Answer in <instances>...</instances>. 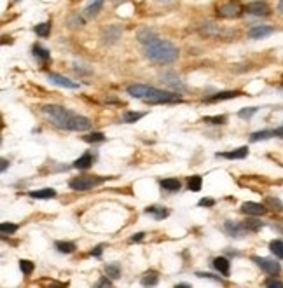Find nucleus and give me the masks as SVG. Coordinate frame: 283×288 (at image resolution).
<instances>
[{
    "label": "nucleus",
    "instance_id": "35",
    "mask_svg": "<svg viewBox=\"0 0 283 288\" xmlns=\"http://www.w3.org/2000/svg\"><path fill=\"white\" fill-rule=\"evenodd\" d=\"M49 30H51V24L49 23H42V24H37L35 26V33L41 37H47L49 35Z\"/></svg>",
    "mask_w": 283,
    "mask_h": 288
},
{
    "label": "nucleus",
    "instance_id": "42",
    "mask_svg": "<svg viewBox=\"0 0 283 288\" xmlns=\"http://www.w3.org/2000/svg\"><path fill=\"white\" fill-rule=\"evenodd\" d=\"M110 285H112L110 280H107V278H103V280H100L98 283H96V287H110Z\"/></svg>",
    "mask_w": 283,
    "mask_h": 288
},
{
    "label": "nucleus",
    "instance_id": "41",
    "mask_svg": "<svg viewBox=\"0 0 283 288\" xmlns=\"http://www.w3.org/2000/svg\"><path fill=\"white\" fill-rule=\"evenodd\" d=\"M196 276H197V278H208V280H217V281H220L217 276H214V274H210V272H197Z\"/></svg>",
    "mask_w": 283,
    "mask_h": 288
},
{
    "label": "nucleus",
    "instance_id": "16",
    "mask_svg": "<svg viewBox=\"0 0 283 288\" xmlns=\"http://www.w3.org/2000/svg\"><path fill=\"white\" fill-rule=\"evenodd\" d=\"M136 39H138L140 44L147 45V44H151V42L156 41L157 35H156V32H154V30L144 28V30H140V32H138V35H136Z\"/></svg>",
    "mask_w": 283,
    "mask_h": 288
},
{
    "label": "nucleus",
    "instance_id": "27",
    "mask_svg": "<svg viewBox=\"0 0 283 288\" xmlns=\"http://www.w3.org/2000/svg\"><path fill=\"white\" fill-rule=\"evenodd\" d=\"M33 56L39 58V60H42V61H47V60H49V51L35 44V45H33Z\"/></svg>",
    "mask_w": 283,
    "mask_h": 288
},
{
    "label": "nucleus",
    "instance_id": "37",
    "mask_svg": "<svg viewBox=\"0 0 283 288\" xmlns=\"http://www.w3.org/2000/svg\"><path fill=\"white\" fill-rule=\"evenodd\" d=\"M203 122H208V124H224V122H226V115H214V117H203Z\"/></svg>",
    "mask_w": 283,
    "mask_h": 288
},
{
    "label": "nucleus",
    "instance_id": "24",
    "mask_svg": "<svg viewBox=\"0 0 283 288\" xmlns=\"http://www.w3.org/2000/svg\"><path fill=\"white\" fill-rule=\"evenodd\" d=\"M102 7H103V0H94L93 4H89L86 7V14L87 16H96L102 11Z\"/></svg>",
    "mask_w": 283,
    "mask_h": 288
},
{
    "label": "nucleus",
    "instance_id": "8",
    "mask_svg": "<svg viewBox=\"0 0 283 288\" xmlns=\"http://www.w3.org/2000/svg\"><path fill=\"white\" fill-rule=\"evenodd\" d=\"M266 204H261V203H252V201H246V203H243L241 206V211L243 213H246V215H252V217H261L266 213Z\"/></svg>",
    "mask_w": 283,
    "mask_h": 288
},
{
    "label": "nucleus",
    "instance_id": "25",
    "mask_svg": "<svg viewBox=\"0 0 283 288\" xmlns=\"http://www.w3.org/2000/svg\"><path fill=\"white\" fill-rule=\"evenodd\" d=\"M105 271H107V276H110L112 280H117V278L121 276V266L115 264V262H112V264H107Z\"/></svg>",
    "mask_w": 283,
    "mask_h": 288
},
{
    "label": "nucleus",
    "instance_id": "22",
    "mask_svg": "<svg viewBox=\"0 0 283 288\" xmlns=\"http://www.w3.org/2000/svg\"><path fill=\"white\" fill-rule=\"evenodd\" d=\"M54 246H56L58 252H62V253L75 252V243H72V241H56Z\"/></svg>",
    "mask_w": 283,
    "mask_h": 288
},
{
    "label": "nucleus",
    "instance_id": "40",
    "mask_svg": "<svg viewBox=\"0 0 283 288\" xmlns=\"http://www.w3.org/2000/svg\"><path fill=\"white\" fill-rule=\"evenodd\" d=\"M264 285H266V287H273V288H283V281L275 280V278H269V280H266V281H264Z\"/></svg>",
    "mask_w": 283,
    "mask_h": 288
},
{
    "label": "nucleus",
    "instance_id": "20",
    "mask_svg": "<svg viewBox=\"0 0 283 288\" xmlns=\"http://www.w3.org/2000/svg\"><path fill=\"white\" fill-rule=\"evenodd\" d=\"M161 187L168 192H176V191H180L182 183L176 178H166V180H161Z\"/></svg>",
    "mask_w": 283,
    "mask_h": 288
},
{
    "label": "nucleus",
    "instance_id": "26",
    "mask_svg": "<svg viewBox=\"0 0 283 288\" xmlns=\"http://www.w3.org/2000/svg\"><path fill=\"white\" fill-rule=\"evenodd\" d=\"M275 134H273V130H264V131H257L250 136L252 142H259V140H267V138H273Z\"/></svg>",
    "mask_w": 283,
    "mask_h": 288
},
{
    "label": "nucleus",
    "instance_id": "32",
    "mask_svg": "<svg viewBox=\"0 0 283 288\" xmlns=\"http://www.w3.org/2000/svg\"><path fill=\"white\" fill-rule=\"evenodd\" d=\"M245 227L248 232H257L259 229L262 227V222H261V220H246Z\"/></svg>",
    "mask_w": 283,
    "mask_h": 288
},
{
    "label": "nucleus",
    "instance_id": "23",
    "mask_svg": "<svg viewBox=\"0 0 283 288\" xmlns=\"http://www.w3.org/2000/svg\"><path fill=\"white\" fill-rule=\"evenodd\" d=\"M269 250L271 253L275 257H278V259H283V241L282 240H273L269 243Z\"/></svg>",
    "mask_w": 283,
    "mask_h": 288
},
{
    "label": "nucleus",
    "instance_id": "5",
    "mask_svg": "<svg viewBox=\"0 0 283 288\" xmlns=\"http://www.w3.org/2000/svg\"><path fill=\"white\" fill-rule=\"evenodd\" d=\"M252 260H254L255 264L262 269L264 272H267L269 276H276V274H280V271H282V266H280L278 262H275V260H271V259H264V257H252Z\"/></svg>",
    "mask_w": 283,
    "mask_h": 288
},
{
    "label": "nucleus",
    "instance_id": "34",
    "mask_svg": "<svg viewBox=\"0 0 283 288\" xmlns=\"http://www.w3.org/2000/svg\"><path fill=\"white\" fill-rule=\"evenodd\" d=\"M68 24L72 28H81L82 24H84V20H82L79 14H72V16L68 18Z\"/></svg>",
    "mask_w": 283,
    "mask_h": 288
},
{
    "label": "nucleus",
    "instance_id": "44",
    "mask_svg": "<svg viewBox=\"0 0 283 288\" xmlns=\"http://www.w3.org/2000/svg\"><path fill=\"white\" fill-rule=\"evenodd\" d=\"M273 134H275V136H280V138H283V128H276V130H273Z\"/></svg>",
    "mask_w": 283,
    "mask_h": 288
},
{
    "label": "nucleus",
    "instance_id": "31",
    "mask_svg": "<svg viewBox=\"0 0 283 288\" xmlns=\"http://www.w3.org/2000/svg\"><path fill=\"white\" fill-rule=\"evenodd\" d=\"M82 138L87 143H98V142H103L105 136H103V133H89V134H86V136H82Z\"/></svg>",
    "mask_w": 283,
    "mask_h": 288
},
{
    "label": "nucleus",
    "instance_id": "47",
    "mask_svg": "<svg viewBox=\"0 0 283 288\" xmlns=\"http://www.w3.org/2000/svg\"><path fill=\"white\" fill-rule=\"evenodd\" d=\"M278 11L283 14V0H280V2H278Z\"/></svg>",
    "mask_w": 283,
    "mask_h": 288
},
{
    "label": "nucleus",
    "instance_id": "17",
    "mask_svg": "<svg viewBox=\"0 0 283 288\" xmlns=\"http://www.w3.org/2000/svg\"><path fill=\"white\" fill-rule=\"evenodd\" d=\"M93 164V155L89 154V152H86V154H82L81 157L77 159V161L74 162V166L77 168V170H87V168Z\"/></svg>",
    "mask_w": 283,
    "mask_h": 288
},
{
    "label": "nucleus",
    "instance_id": "15",
    "mask_svg": "<svg viewBox=\"0 0 283 288\" xmlns=\"http://www.w3.org/2000/svg\"><path fill=\"white\" fill-rule=\"evenodd\" d=\"M246 155H248V147H239V149L231 150V152L217 154V157H224V159H245Z\"/></svg>",
    "mask_w": 283,
    "mask_h": 288
},
{
    "label": "nucleus",
    "instance_id": "12",
    "mask_svg": "<svg viewBox=\"0 0 283 288\" xmlns=\"http://www.w3.org/2000/svg\"><path fill=\"white\" fill-rule=\"evenodd\" d=\"M273 32H275V28L266 26V24H259V26H254V28L248 32V37H250V39H264V37L271 35Z\"/></svg>",
    "mask_w": 283,
    "mask_h": 288
},
{
    "label": "nucleus",
    "instance_id": "48",
    "mask_svg": "<svg viewBox=\"0 0 283 288\" xmlns=\"http://www.w3.org/2000/svg\"><path fill=\"white\" fill-rule=\"evenodd\" d=\"M157 2H170V0H157Z\"/></svg>",
    "mask_w": 283,
    "mask_h": 288
},
{
    "label": "nucleus",
    "instance_id": "4",
    "mask_svg": "<svg viewBox=\"0 0 283 288\" xmlns=\"http://www.w3.org/2000/svg\"><path fill=\"white\" fill-rule=\"evenodd\" d=\"M105 180H109L107 177H77V178H74L70 182V187L77 192H84L96 187L98 183L105 182Z\"/></svg>",
    "mask_w": 283,
    "mask_h": 288
},
{
    "label": "nucleus",
    "instance_id": "3",
    "mask_svg": "<svg viewBox=\"0 0 283 288\" xmlns=\"http://www.w3.org/2000/svg\"><path fill=\"white\" fill-rule=\"evenodd\" d=\"M241 14L243 7L236 0H227V2H224L217 7V16L224 18V20H234V18H239Z\"/></svg>",
    "mask_w": 283,
    "mask_h": 288
},
{
    "label": "nucleus",
    "instance_id": "21",
    "mask_svg": "<svg viewBox=\"0 0 283 288\" xmlns=\"http://www.w3.org/2000/svg\"><path fill=\"white\" fill-rule=\"evenodd\" d=\"M187 187L191 192H199L203 187V178L199 177V175H194V177H191L187 182Z\"/></svg>",
    "mask_w": 283,
    "mask_h": 288
},
{
    "label": "nucleus",
    "instance_id": "45",
    "mask_svg": "<svg viewBox=\"0 0 283 288\" xmlns=\"http://www.w3.org/2000/svg\"><path fill=\"white\" fill-rule=\"evenodd\" d=\"M142 238H144V232H138V234H136V236H133L131 241H140V240H142Z\"/></svg>",
    "mask_w": 283,
    "mask_h": 288
},
{
    "label": "nucleus",
    "instance_id": "13",
    "mask_svg": "<svg viewBox=\"0 0 283 288\" xmlns=\"http://www.w3.org/2000/svg\"><path fill=\"white\" fill-rule=\"evenodd\" d=\"M241 94L243 93H239V91H222V93H217L214 96L206 98V102L212 103V102H222V100H233V98H238Z\"/></svg>",
    "mask_w": 283,
    "mask_h": 288
},
{
    "label": "nucleus",
    "instance_id": "28",
    "mask_svg": "<svg viewBox=\"0 0 283 288\" xmlns=\"http://www.w3.org/2000/svg\"><path fill=\"white\" fill-rule=\"evenodd\" d=\"M20 269L25 276H30V274L33 272V269H35V264L30 262V260H20Z\"/></svg>",
    "mask_w": 283,
    "mask_h": 288
},
{
    "label": "nucleus",
    "instance_id": "43",
    "mask_svg": "<svg viewBox=\"0 0 283 288\" xmlns=\"http://www.w3.org/2000/svg\"><path fill=\"white\" fill-rule=\"evenodd\" d=\"M102 250H103V244H100V246L94 248V250H93L91 253H93L94 257H100V255H102Z\"/></svg>",
    "mask_w": 283,
    "mask_h": 288
},
{
    "label": "nucleus",
    "instance_id": "2",
    "mask_svg": "<svg viewBox=\"0 0 283 288\" xmlns=\"http://www.w3.org/2000/svg\"><path fill=\"white\" fill-rule=\"evenodd\" d=\"M145 56L151 61H154V63L168 65V63H173L178 58V49L172 42L156 39L154 42L145 45Z\"/></svg>",
    "mask_w": 283,
    "mask_h": 288
},
{
    "label": "nucleus",
    "instance_id": "1",
    "mask_svg": "<svg viewBox=\"0 0 283 288\" xmlns=\"http://www.w3.org/2000/svg\"><path fill=\"white\" fill-rule=\"evenodd\" d=\"M42 112H44L47 117L51 119L54 126L60 128V130H66V131H86L91 128V121L84 115H79L72 110L65 109V107L60 105H45L42 107Z\"/></svg>",
    "mask_w": 283,
    "mask_h": 288
},
{
    "label": "nucleus",
    "instance_id": "46",
    "mask_svg": "<svg viewBox=\"0 0 283 288\" xmlns=\"http://www.w3.org/2000/svg\"><path fill=\"white\" fill-rule=\"evenodd\" d=\"M7 164H9V161H7V159H2V171H5V170H7Z\"/></svg>",
    "mask_w": 283,
    "mask_h": 288
},
{
    "label": "nucleus",
    "instance_id": "36",
    "mask_svg": "<svg viewBox=\"0 0 283 288\" xmlns=\"http://www.w3.org/2000/svg\"><path fill=\"white\" fill-rule=\"evenodd\" d=\"M142 117H144L142 112H126V114H124V122H136Z\"/></svg>",
    "mask_w": 283,
    "mask_h": 288
},
{
    "label": "nucleus",
    "instance_id": "6",
    "mask_svg": "<svg viewBox=\"0 0 283 288\" xmlns=\"http://www.w3.org/2000/svg\"><path fill=\"white\" fill-rule=\"evenodd\" d=\"M161 82L166 84L168 88H172V89H176V91H184L185 89L184 82L180 81V77H178L175 72H163L161 73Z\"/></svg>",
    "mask_w": 283,
    "mask_h": 288
},
{
    "label": "nucleus",
    "instance_id": "19",
    "mask_svg": "<svg viewBox=\"0 0 283 288\" xmlns=\"http://www.w3.org/2000/svg\"><path fill=\"white\" fill-rule=\"evenodd\" d=\"M56 196L54 189H39V191H32L30 192V198L33 199H51Z\"/></svg>",
    "mask_w": 283,
    "mask_h": 288
},
{
    "label": "nucleus",
    "instance_id": "9",
    "mask_svg": "<svg viewBox=\"0 0 283 288\" xmlns=\"http://www.w3.org/2000/svg\"><path fill=\"white\" fill-rule=\"evenodd\" d=\"M121 33H123V30L117 24H110V26L103 30V42L105 44H114V42H117V39H121Z\"/></svg>",
    "mask_w": 283,
    "mask_h": 288
},
{
    "label": "nucleus",
    "instance_id": "29",
    "mask_svg": "<svg viewBox=\"0 0 283 288\" xmlns=\"http://www.w3.org/2000/svg\"><path fill=\"white\" fill-rule=\"evenodd\" d=\"M156 283H157V274L154 271L147 272V274L142 278V285H144V287H154Z\"/></svg>",
    "mask_w": 283,
    "mask_h": 288
},
{
    "label": "nucleus",
    "instance_id": "11",
    "mask_svg": "<svg viewBox=\"0 0 283 288\" xmlns=\"http://www.w3.org/2000/svg\"><path fill=\"white\" fill-rule=\"evenodd\" d=\"M47 79H49L51 82H54V84L62 86V88H68V89H77L79 84L74 81H70V79L63 77V75H60V73H49L47 75Z\"/></svg>",
    "mask_w": 283,
    "mask_h": 288
},
{
    "label": "nucleus",
    "instance_id": "7",
    "mask_svg": "<svg viewBox=\"0 0 283 288\" xmlns=\"http://www.w3.org/2000/svg\"><path fill=\"white\" fill-rule=\"evenodd\" d=\"M245 11L252 16H269V5L262 0H257V2H250L246 5Z\"/></svg>",
    "mask_w": 283,
    "mask_h": 288
},
{
    "label": "nucleus",
    "instance_id": "39",
    "mask_svg": "<svg viewBox=\"0 0 283 288\" xmlns=\"http://www.w3.org/2000/svg\"><path fill=\"white\" fill-rule=\"evenodd\" d=\"M197 206H201V208H212L215 206V199L212 198H203L199 203H197Z\"/></svg>",
    "mask_w": 283,
    "mask_h": 288
},
{
    "label": "nucleus",
    "instance_id": "33",
    "mask_svg": "<svg viewBox=\"0 0 283 288\" xmlns=\"http://www.w3.org/2000/svg\"><path fill=\"white\" fill-rule=\"evenodd\" d=\"M0 231H2V234H14V232L18 231V225L16 223H0Z\"/></svg>",
    "mask_w": 283,
    "mask_h": 288
},
{
    "label": "nucleus",
    "instance_id": "38",
    "mask_svg": "<svg viewBox=\"0 0 283 288\" xmlns=\"http://www.w3.org/2000/svg\"><path fill=\"white\" fill-rule=\"evenodd\" d=\"M255 112H257V109H255V107H252V109H245V110H239V117L241 119H250L252 115L255 114Z\"/></svg>",
    "mask_w": 283,
    "mask_h": 288
},
{
    "label": "nucleus",
    "instance_id": "10",
    "mask_svg": "<svg viewBox=\"0 0 283 288\" xmlns=\"http://www.w3.org/2000/svg\"><path fill=\"white\" fill-rule=\"evenodd\" d=\"M224 229H226L227 234L233 236V238H243V236L248 232L245 227V223H238V222H226Z\"/></svg>",
    "mask_w": 283,
    "mask_h": 288
},
{
    "label": "nucleus",
    "instance_id": "18",
    "mask_svg": "<svg viewBox=\"0 0 283 288\" xmlns=\"http://www.w3.org/2000/svg\"><path fill=\"white\" fill-rule=\"evenodd\" d=\"M145 213H147V215H154V219H156V220H163V219H166V217L170 215L168 210H164V208H157V206L145 208Z\"/></svg>",
    "mask_w": 283,
    "mask_h": 288
},
{
    "label": "nucleus",
    "instance_id": "14",
    "mask_svg": "<svg viewBox=\"0 0 283 288\" xmlns=\"http://www.w3.org/2000/svg\"><path fill=\"white\" fill-rule=\"evenodd\" d=\"M214 267L220 272L222 276H229L231 262L226 259V257H217V259H214Z\"/></svg>",
    "mask_w": 283,
    "mask_h": 288
},
{
    "label": "nucleus",
    "instance_id": "30",
    "mask_svg": "<svg viewBox=\"0 0 283 288\" xmlns=\"http://www.w3.org/2000/svg\"><path fill=\"white\" fill-rule=\"evenodd\" d=\"M264 204H266V206H269V208H273V210H276V211H282L283 210V203L280 201L278 198H266Z\"/></svg>",
    "mask_w": 283,
    "mask_h": 288
}]
</instances>
